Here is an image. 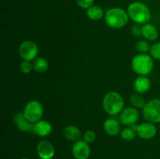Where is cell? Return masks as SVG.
Instances as JSON below:
<instances>
[{"label":"cell","instance_id":"obj_22","mask_svg":"<svg viewBox=\"0 0 160 159\" xmlns=\"http://www.w3.org/2000/svg\"><path fill=\"white\" fill-rule=\"evenodd\" d=\"M136 49L140 53H145L150 50V45L148 44V41L146 40H141L136 43Z\"/></svg>","mask_w":160,"mask_h":159},{"label":"cell","instance_id":"obj_18","mask_svg":"<svg viewBox=\"0 0 160 159\" xmlns=\"http://www.w3.org/2000/svg\"><path fill=\"white\" fill-rule=\"evenodd\" d=\"M87 16L90 20H98L104 17V11L100 6H92L87 9Z\"/></svg>","mask_w":160,"mask_h":159},{"label":"cell","instance_id":"obj_3","mask_svg":"<svg viewBox=\"0 0 160 159\" xmlns=\"http://www.w3.org/2000/svg\"><path fill=\"white\" fill-rule=\"evenodd\" d=\"M131 68L133 71L139 76H148L154 68L153 58L145 53H140L133 58Z\"/></svg>","mask_w":160,"mask_h":159},{"label":"cell","instance_id":"obj_20","mask_svg":"<svg viewBox=\"0 0 160 159\" xmlns=\"http://www.w3.org/2000/svg\"><path fill=\"white\" fill-rule=\"evenodd\" d=\"M33 67H34V70L38 73H43L46 72L48 69V62L44 58H37L34 60Z\"/></svg>","mask_w":160,"mask_h":159},{"label":"cell","instance_id":"obj_19","mask_svg":"<svg viewBox=\"0 0 160 159\" xmlns=\"http://www.w3.org/2000/svg\"><path fill=\"white\" fill-rule=\"evenodd\" d=\"M130 103L131 104L132 107L135 108H144V107L146 104V101H145V98L142 97V94H133L131 95L129 98Z\"/></svg>","mask_w":160,"mask_h":159},{"label":"cell","instance_id":"obj_13","mask_svg":"<svg viewBox=\"0 0 160 159\" xmlns=\"http://www.w3.org/2000/svg\"><path fill=\"white\" fill-rule=\"evenodd\" d=\"M52 130V126L51 123L47 120H39L37 123H34L33 132L39 137H45L49 135Z\"/></svg>","mask_w":160,"mask_h":159},{"label":"cell","instance_id":"obj_5","mask_svg":"<svg viewBox=\"0 0 160 159\" xmlns=\"http://www.w3.org/2000/svg\"><path fill=\"white\" fill-rule=\"evenodd\" d=\"M23 113L30 122L35 123L43 116L44 108L38 101L32 100L25 105Z\"/></svg>","mask_w":160,"mask_h":159},{"label":"cell","instance_id":"obj_1","mask_svg":"<svg viewBox=\"0 0 160 159\" xmlns=\"http://www.w3.org/2000/svg\"><path fill=\"white\" fill-rule=\"evenodd\" d=\"M129 19L128 11H125L122 8H112L108 9L105 14L106 23L113 29H120L126 26Z\"/></svg>","mask_w":160,"mask_h":159},{"label":"cell","instance_id":"obj_28","mask_svg":"<svg viewBox=\"0 0 160 159\" xmlns=\"http://www.w3.org/2000/svg\"><path fill=\"white\" fill-rule=\"evenodd\" d=\"M20 159H28V158H27V157H23V158H20Z\"/></svg>","mask_w":160,"mask_h":159},{"label":"cell","instance_id":"obj_23","mask_svg":"<svg viewBox=\"0 0 160 159\" xmlns=\"http://www.w3.org/2000/svg\"><path fill=\"white\" fill-rule=\"evenodd\" d=\"M150 55L152 57L157 60H160V41L154 43L150 47Z\"/></svg>","mask_w":160,"mask_h":159},{"label":"cell","instance_id":"obj_2","mask_svg":"<svg viewBox=\"0 0 160 159\" xmlns=\"http://www.w3.org/2000/svg\"><path fill=\"white\" fill-rule=\"evenodd\" d=\"M102 107L109 115H117L123 111L124 101L121 95L116 91H109L104 96Z\"/></svg>","mask_w":160,"mask_h":159},{"label":"cell","instance_id":"obj_17","mask_svg":"<svg viewBox=\"0 0 160 159\" xmlns=\"http://www.w3.org/2000/svg\"><path fill=\"white\" fill-rule=\"evenodd\" d=\"M63 135L70 141H78L81 137V131L77 126H68L63 129Z\"/></svg>","mask_w":160,"mask_h":159},{"label":"cell","instance_id":"obj_24","mask_svg":"<svg viewBox=\"0 0 160 159\" xmlns=\"http://www.w3.org/2000/svg\"><path fill=\"white\" fill-rule=\"evenodd\" d=\"M33 69H34L33 64L30 61L23 60L20 65V71L23 73H24V74H29V73H31Z\"/></svg>","mask_w":160,"mask_h":159},{"label":"cell","instance_id":"obj_27","mask_svg":"<svg viewBox=\"0 0 160 159\" xmlns=\"http://www.w3.org/2000/svg\"><path fill=\"white\" fill-rule=\"evenodd\" d=\"M132 32L135 36H142V26H138V25H135L134 26H133Z\"/></svg>","mask_w":160,"mask_h":159},{"label":"cell","instance_id":"obj_12","mask_svg":"<svg viewBox=\"0 0 160 159\" xmlns=\"http://www.w3.org/2000/svg\"><path fill=\"white\" fill-rule=\"evenodd\" d=\"M13 122L18 129L21 132H33L34 123L30 122L25 117L23 112H17L13 117Z\"/></svg>","mask_w":160,"mask_h":159},{"label":"cell","instance_id":"obj_16","mask_svg":"<svg viewBox=\"0 0 160 159\" xmlns=\"http://www.w3.org/2000/svg\"><path fill=\"white\" fill-rule=\"evenodd\" d=\"M142 37L148 41H154L159 36V31L155 25L145 23L142 26Z\"/></svg>","mask_w":160,"mask_h":159},{"label":"cell","instance_id":"obj_26","mask_svg":"<svg viewBox=\"0 0 160 159\" xmlns=\"http://www.w3.org/2000/svg\"><path fill=\"white\" fill-rule=\"evenodd\" d=\"M77 3L80 7L88 9L93 6L94 0H77Z\"/></svg>","mask_w":160,"mask_h":159},{"label":"cell","instance_id":"obj_15","mask_svg":"<svg viewBox=\"0 0 160 159\" xmlns=\"http://www.w3.org/2000/svg\"><path fill=\"white\" fill-rule=\"evenodd\" d=\"M151 87V81L147 76H139L134 82V90L136 93L144 94Z\"/></svg>","mask_w":160,"mask_h":159},{"label":"cell","instance_id":"obj_6","mask_svg":"<svg viewBox=\"0 0 160 159\" xmlns=\"http://www.w3.org/2000/svg\"><path fill=\"white\" fill-rule=\"evenodd\" d=\"M143 115L148 122L160 123V99L153 98L146 103L143 108Z\"/></svg>","mask_w":160,"mask_h":159},{"label":"cell","instance_id":"obj_7","mask_svg":"<svg viewBox=\"0 0 160 159\" xmlns=\"http://www.w3.org/2000/svg\"><path fill=\"white\" fill-rule=\"evenodd\" d=\"M19 55L25 61H32L37 59L38 54V45L32 41H24L19 46Z\"/></svg>","mask_w":160,"mask_h":159},{"label":"cell","instance_id":"obj_11","mask_svg":"<svg viewBox=\"0 0 160 159\" xmlns=\"http://www.w3.org/2000/svg\"><path fill=\"white\" fill-rule=\"evenodd\" d=\"M37 152L41 159H52L55 155V148L48 140H42L37 146Z\"/></svg>","mask_w":160,"mask_h":159},{"label":"cell","instance_id":"obj_9","mask_svg":"<svg viewBox=\"0 0 160 159\" xmlns=\"http://www.w3.org/2000/svg\"><path fill=\"white\" fill-rule=\"evenodd\" d=\"M139 118V112L137 108L134 107H128L123 108L120 112V121L125 126H131L135 125Z\"/></svg>","mask_w":160,"mask_h":159},{"label":"cell","instance_id":"obj_4","mask_svg":"<svg viewBox=\"0 0 160 159\" xmlns=\"http://www.w3.org/2000/svg\"><path fill=\"white\" fill-rule=\"evenodd\" d=\"M128 13L130 19L135 23H147L151 19V11L148 6L140 2H134L129 5Z\"/></svg>","mask_w":160,"mask_h":159},{"label":"cell","instance_id":"obj_14","mask_svg":"<svg viewBox=\"0 0 160 159\" xmlns=\"http://www.w3.org/2000/svg\"><path fill=\"white\" fill-rule=\"evenodd\" d=\"M103 129L108 135L116 137L121 132V126L120 122L114 118H108L103 124Z\"/></svg>","mask_w":160,"mask_h":159},{"label":"cell","instance_id":"obj_21","mask_svg":"<svg viewBox=\"0 0 160 159\" xmlns=\"http://www.w3.org/2000/svg\"><path fill=\"white\" fill-rule=\"evenodd\" d=\"M120 134H121V137L124 140H126V141H132L135 139L137 132L131 126V127L124 128L121 131Z\"/></svg>","mask_w":160,"mask_h":159},{"label":"cell","instance_id":"obj_10","mask_svg":"<svg viewBox=\"0 0 160 159\" xmlns=\"http://www.w3.org/2000/svg\"><path fill=\"white\" fill-rule=\"evenodd\" d=\"M72 154L76 159H88L91 154L89 143L84 140L75 141L72 147Z\"/></svg>","mask_w":160,"mask_h":159},{"label":"cell","instance_id":"obj_25","mask_svg":"<svg viewBox=\"0 0 160 159\" xmlns=\"http://www.w3.org/2000/svg\"><path fill=\"white\" fill-rule=\"evenodd\" d=\"M96 133L93 130H88L84 134V140L88 143H92L96 140Z\"/></svg>","mask_w":160,"mask_h":159},{"label":"cell","instance_id":"obj_8","mask_svg":"<svg viewBox=\"0 0 160 159\" xmlns=\"http://www.w3.org/2000/svg\"><path fill=\"white\" fill-rule=\"evenodd\" d=\"M131 127L137 132L138 137L144 140H149L153 138L157 133V128L155 123L148 121L142 123L140 125H133Z\"/></svg>","mask_w":160,"mask_h":159}]
</instances>
